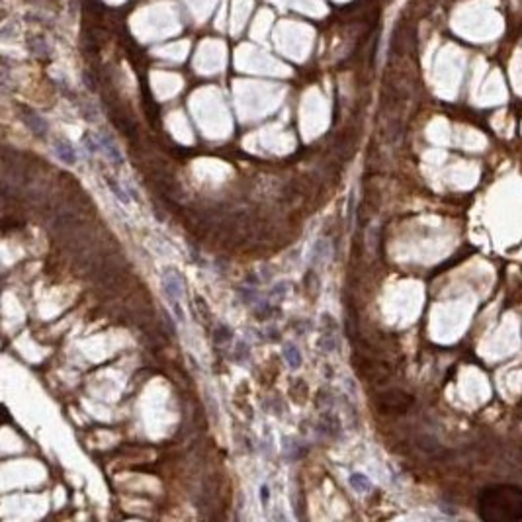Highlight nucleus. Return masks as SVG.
Instances as JSON below:
<instances>
[{"label":"nucleus","mask_w":522,"mask_h":522,"mask_svg":"<svg viewBox=\"0 0 522 522\" xmlns=\"http://www.w3.org/2000/svg\"><path fill=\"white\" fill-rule=\"evenodd\" d=\"M479 516L491 522L522 518V489L512 485L487 487L479 495Z\"/></svg>","instance_id":"nucleus-1"},{"label":"nucleus","mask_w":522,"mask_h":522,"mask_svg":"<svg viewBox=\"0 0 522 522\" xmlns=\"http://www.w3.org/2000/svg\"><path fill=\"white\" fill-rule=\"evenodd\" d=\"M162 286H164V291H166V297L170 299V305L174 307V311H176V317L180 321H184V311L180 307V297L184 293L182 278L174 270H166L162 274Z\"/></svg>","instance_id":"nucleus-2"},{"label":"nucleus","mask_w":522,"mask_h":522,"mask_svg":"<svg viewBox=\"0 0 522 522\" xmlns=\"http://www.w3.org/2000/svg\"><path fill=\"white\" fill-rule=\"evenodd\" d=\"M24 122H26V126L32 129V133H36L37 137H45L47 135V122L36 114V112H32V110H28V112H24Z\"/></svg>","instance_id":"nucleus-3"},{"label":"nucleus","mask_w":522,"mask_h":522,"mask_svg":"<svg viewBox=\"0 0 522 522\" xmlns=\"http://www.w3.org/2000/svg\"><path fill=\"white\" fill-rule=\"evenodd\" d=\"M98 145H100V149L108 155L110 161H114L116 164H122V162H124V157H122L120 149L116 147V143L110 139L108 135H100V137H98Z\"/></svg>","instance_id":"nucleus-4"},{"label":"nucleus","mask_w":522,"mask_h":522,"mask_svg":"<svg viewBox=\"0 0 522 522\" xmlns=\"http://www.w3.org/2000/svg\"><path fill=\"white\" fill-rule=\"evenodd\" d=\"M28 49H30V53L36 55V57H47L49 55V45H47V41L41 36L28 37Z\"/></svg>","instance_id":"nucleus-5"},{"label":"nucleus","mask_w":522,"mask_h":522,"mask_svg":"<svg viewBox=\"0 0 522 522\" xmlns=\"http://www.w3.org/2000/svg\"><path fill=\"white\" fill-rule=\"evenodd\" d=\"M55 153H57V157L61 161L67 162V164H74L76 162V153H74V149L67 141H57L55 143Z\"/></svg>","instance_id":"nucleus-6"},{"label":"nucleus","mask_w":522,"mask_h":522,"mask_svg":"<svg viewBox=\"0 0 522 522\" xmlns=\"http://www.w3.org/2000/svg\"><path fill=\"white\" fill-rule=\"evenodd\" d=\"M284 358L288 360L291 370H295V368L301 366V352H299V348H297L293 342H288V344L284 346Z\"/></svg>","instance_id":"nucleus-7"},{"label":"nucleus","mask_w":522,"mask_h":522,"mask_svg":"<svg viewBox=\"0 0 522 522\" xmlns=\"http://www.w3.org/2000/svg\"><path fill=\"white\" fill-rule=\"evenodd\" d=\"M350 485H352V489L362 491V493H366V491H370V489H372L370 479H368L364 473H352V475H350Z\"/></svg>","instance_id":"nucleus-8"},{"label":"nucleus","mask_w":522,"mask_h":522,"mask_svg":"<svg viewBox=\"0 0 522 522\" xmlns=\"http://www.w3.org/2000/svg\"><path fill=\"white\" fill-rule=\"evenodd\" d=\"M106 184H108L110 188H112V192H114V196H116V198L120 199V201H122V203H126V205H127V203H129V201H131V198H129V196H127V192H126V190H124V188H122V186H120V184H118V182L114 180V178H112V176H108V178H106Z\"/></svg>","instance_id":"nucleus-9"},{"label":"nucleus","mask_w":522,"mask_h":522,"mask_svg":"<svg viewBox=\"0 0 522 522\" xmlns=\"http://www.w3.org/2000/svg\"><path fill=\"white\" fill-rule=\"evenodd\" d=\"M268 501H270V489H268V485H262L260 487V503L266 506Z\"/></svg>","instance_id":"nucleus-10"},{"label":"nucleus","mask_w":522,"mask_h":522,"mask_svg":"<svg viewBox=\"0 0 522 522\" xmlns=\"http://www.w3.org/2000/svg\"><path fill=\"white\" fill-rule=\"evenodd\" d=\"M352 216H354V192H350V198H348V227L352 223Z\"/></svg>","instance_id":"nucleus-11"}]
</instances>
